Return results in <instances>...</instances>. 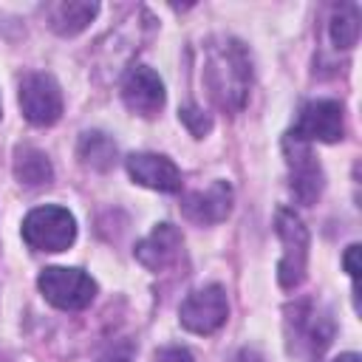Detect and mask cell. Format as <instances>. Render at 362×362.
I'll return each mask as SVG.
<instances>
[{"instance_id":"6da1fadb","label":"cell","mask_w":362,"mask_h":362,"mask_svg":"<svg viewBox=\"0 0 362 362\" xmlns=\"http://www.w3.org/2000/svg\"><path fill=\"white\" fill-rule=\"evenodd\" d=\"M204 82L212 96V102L221 110H240L249 96V82H252V65L249 54L238 40H221L206 51V65H204Z\"/></svg>"},{"instance_id":"7a4b0ae2","label":"cell","mask_w":362,"mask_h":362,"mask_svg":"<svg viewBox=\"0 0 362 362\" xmlns=\"http://www.w3.org/2000/svg\"><path fill=\"white\" fill-rule=\"evenodd\" d=\"M288 348L297 356H320L334 339V320L311 300L297 303L286 311Z\"/></svg>"},{"instance_id":"3957f363","label":"cell","mask_w":362,"mask_h":362,"mask_svg":"<svg viewBox=\"0 0 362 362\" xmlns=\"http://www.w3.org/2000/svg\"><path fill=\"white\" fill-rule=\"evenodd\" d=\"M76 238V221L65 206H37L23 221V240L37 252H65Z\"/></svg>"},{"instance_id":"277c9868","label":"cell","mask_w":362,"mask_h":362,"mask_svg":"<svg viewBox=\"0 0 362 362\" xmlns=\"http://www.w3.org/2000/svg\"><path fill=\"white\" fill-rule=\"evenodd\" d=\"M274 229L277 238L283 240V260L277 266V280L283 288H297L305 280V266H308V232L303 221L288 209L280 206L274 215Z\"/></svg>"},{"instance_id":"5b68a950","label":"cell","mask_w":362,"mask_h":362,"mask_svg":"<svg viewBox=\"0 0 362 362\" xmlns=\"http://www.w3.org/2000/svg\"><path fill=\"white\" fill-rule=\"evenodd\" d=\"M37 286L42 297L62 308V311H82L96 297V283L82 269H65V266H48L40 272Z\"/></svg>"},{"instance_id":"8992f818","label":"cell","mask_w":362,"mask_h":362,"mask_svg":"<svg viewBox=\"0 0 362 362\" xmlns=\"http://www.w3.org/2000/svg\"><path fill=\"white\" fill-rule=\"evenodd\" d=\"M20 110L37 124L48 127L62 116V90L51 74H25L20 82Z\"/></svg>"},{"instance_id":"52a82bcc","label":"cell","mask_w":362,"mask_h":362,"mask_svg":"<svg viewBox=\"0 0 362 362\" xmlns=\"http://www.w3.org/2000/svg\"><path fill=\"white\" fill-rule=\"evenodd\" d=\"M229 314V303H226V291L221 286H204L195 288L192 294H187V300L178 308L181 325L192 334H212L226 322Z\"/></svg>"},{"instance_id":"ba28073f","label":"cell","mask_w":362,"mask_h":362,"mask_svg":"<svg viewBox=\"0 0 362 362\" xmlns=\"http://www.w3.org/2000/svg\"><path fill=\"white\" fill-rule=\"evenodd\" d=\"M286 161H288V187L300 204H314L322 192V170L308 147V141L297 136H286Z\"/></svg>"},{"instance_id":"9c48e42d","label":"cell","mask_w":362,"mask_h":362,"mask_svg":"<svg viewBox=\"0 0 362 362\" xmlns=\"http://www.w3.org/2000/svg\"><path fill=\"white\" fill-rule=\"evenodd\" d=\"M291 136L303 139V141H325L334 144L345 136V116H342V105L334 99H317L308 102L300 110V119L291 130Z\"/></svg>"},{"instance_id":"30bf717a","label":"cell","mask_w":362,"mask_h":362,"mask_svg":"<svg viewBox=\"0 0 362 362\" xmlns=\"http://www.w3.org/2000/svg\"><path fill=\"white\" fill-rule=\"evenodd\" d=\"M122 99H124L127 110L150 119L164 107V82L153 68L136 65L127 71V76L122 82Z\"/></svg>"},{"instance_id":"8fae6325","label":"cell","mask_w":362,"mask_h":362,"mask_svg":"<svg viewBox=\"0 0 362 362\" xmlns=\"http://www.w3.org/2000/svg\"><path fill=\"white\" fill-rule=\"evenodd\" d=\"M181 212L187 221H192L198 226L221 223L232 212V187L226 181H212L206 189H195V192L184 195Z\"/></svg>"},{"instance_id":"7c38bea8","label":"cell","mask_w":362,"mask_h":362,"mask_svg":"<svg viewBox=\"0 0 362 362\" xmlns=\"http://www.w3.org/2000/svg\"><path fill=\"white\" fill-rule=\"evenodd\" d=\"M127 173L136 184L158 189V192H178L181 189V170L158 153H133L127 156Z\"/></svg>"},{"instance_id":"4fadbf2b","label":"cell","mask_w":362,"mask_h":362,"mask_svg":"<svg viewBox=\"0 0 362 362\" xmlns=\"http://www.w3.org/2000/svg\"><path fill=\"white\" fill-rule=\"evenodd\" d=\"M181 257V232L173 223H158L144 240L136 243V260L150 272H164Z\"/></svg>"},{"instance_id":"5bb4252c","label":"cell","mask_w":362,"mask_h":362,"mask_svg":"<svg viewBox=\"0 0 362 362\" xmlns=\"http://www.w3.org/2000/svg\"><path fill=\"white\" fill-rule=\"evenodd\" d=\"M99 6L96 3H82V0H62L48 6V23L57 34L62 37H74L79 31L88 28V23L96 17Z\"/></svg>"},{"instance_id":"9a60e30c","label":"cell","mask_w":362,"mask_h":362,"mask_svg":"<svg viewBox=\"0 0 362 362\" xmlns=\"http://www.w3.org/2000/svg\"><path fill=\"white\" fill-rule=\"evenodd\" d=\"M14 175L25 187H42V184H51L54 167L42 150L25 144V147L14 150Z\"/></svg>"},{"instance_id":"2e32d148","label":"cell","mask_w":362,"mask_h":362,"mask_svg":"<svg viewBox=\"0 0 362 362\" xmlns=\"http://www.w3.org/2000/svg\"><path fill=\"white\" fill-rule=\"evenodd\" d=\"M79 158L85 167L90 170H99V173H107L113 164H116V144L107 133L102 130H88L79 136V147H76Z\"/></svg>"},{"instance_id":"e0dca14e","label":"cell","mask_w":362,"mask_h":362,"mask_svg":"<svg viewBox=\"0 0 362 362\" xmlns=\"http://www.w3.org/2000/svg\"><path fill=\"white\" fill-rule=\"evenodd\" d=\"M331 40L337 48H354L359 40V6L339 3L331 14Z\"/></svg>"},{"instance_id":"ac0fdd59","label":"cell","mask_w":362,"mask_h":362,"mask_svg":"<svg viewBox=\"0 0 362 362\" xmlns=\"http://www.w3.org/2000/svg\"><path fill=\"white\" fill-rule=\"evenodd\" d=\"M178 116H181V122L187 124V130L192 133V136H206L209 130H212V119L204 113V110H198V107H184V110H178Z\"/></svg>"},{"instance_id":"d6986e66","label":"cell","mask_w":362,"mask_h":362,"mask_svg":"<svg viewBox=\"0 0 362 362\" xmlns=\"http://www.w3.org/2000/svg\"><path fill=\"white\" fill-rule=\"evenodd\" d=\"M153 362H195V359H192V354H189L187 348L170 345V348H161V351L153 356Z\"/></svg>"},{"instance_id":"ffe728a7","label":"cell","mask_w":362,"mask_h":362,"mask_svg":"<svg viewBox=\"0 0 362 362\" xmlns=\"http://www.w3.org/2000/svg\"><path fill=\"white\" fill-rule=\"evenodd\" d=\"M356 257H359V246L354 243V246H348V252H345V269H348V274L354 277V283H356V277H359V263H356Z\"/></svg>"},{"instance_id":"44dd1931","label":"cell","mask_w":362,"mask_h":362,"mask_svg":"<svg viewBox=\"0 0 362 362\" xmlns=\"http://www.w3.org/2000/svg\"><path fill=\"white\" fill-rule=\"evenodd\" d=\"M238 362H263V356H260L257 351H252V348H243V351L238 354Z\"/></svg>"},{"instance_id":"7402d4cb","label":"cell","mask_w":362,"mask_h":362,"mask_svg":"<svg viewBox=\"0 0 362 362\" xmlns=\"http://www.w3.org/2000/svg\"><path fill=\"white\" fill-rule=\"evenodd\" d=\"M96 362H130L124 354H107V356H102V359H96Z\"/></svg>"},{"instance_id":"603a6c76","label":"cell","mask_w":362,"mask_h":362,"mask_svg":"<svg viewBox=\"0 0 362 362\" xmlns=\"http://www.w3.org/2000/svg\"><path fill=\"white\" fill-rule=\"evenodd\" d=\"M334 362H362V359H359V354H339Z\"/></svg>"}]
</instances>
